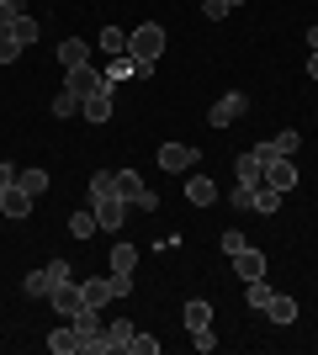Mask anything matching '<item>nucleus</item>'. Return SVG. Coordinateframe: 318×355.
I'll use <instances>...</instances> for the list:
<instances>
[{"label":"nucleus","mask_w":318,"mask_h":355,"mask_svg":"<svg viewBox=\"0 0 318 355\" xmlns=\"http://www.w3.org/2000/svg\"><path fill=\"white\" fill-rule=\"evenodd\" d=\"M27 11V6H21V0H0V32H11L16 27V16Z\"/></svg>","instance_id":"obj_34"},{"label":"nucleus","mask_w":318,"mask_h":355,"mask_svg":"<svg viewBox=\"0 0 318 355\" xmlns=\"http://www.w3.org/2000/svg\"><path fill=\"white\" fill-rule=\"evenodd\" d=\"M69 324L80 329V340H85V334H96V329H101V308H91V302H80L75 313H69Z\"/></svg>","instance_id":"obj_21"},{"label":"nucleus","mask_w":318,"mask_h":355,"mask_svg":"<svg viewBox=\"0 0 318 355\" xmlns=\"http://www.w3.org/2000/svg\"><path fill=\"white\" fill-rule=\"evenodd\" d=\"M233 270H239V282H255V276H265V254L244 244V250L233 254Z\"/></svg>","instance_id":"obj_13"},{"label":"nucleus","mask_w":318,"mask_h":355,"mask_svg":"<svg viewBox=\"0 0 318 355\" xmlns=\"http://www.w3.org/2000/svg\"><path fill=\"white\" fill-rule=\"evenodd\" d=\"M91 212H96V223H101L106 234H117V228H122V218H127V202H122V196H117V186H112V191L91 196Z\"/></svg>","instance_id":"obj_3"},{"label":"nucleus","mask_w":318,"mask_h":355,"mask_svg":"<svg viewBox=\"0 0 318 355\" xmlns=\"http://www.w3.org/2000/svg\"><path fill=\"white\" fill-rule=\"evenodd\" d=\"M96 228H101V223H96L91 207H85V212H69V234H75V239H91Z\"/></svg>","instance_id":"obj_28"},{"label":"nucleus","mask_w":318,"mask_h":355,"mask_svg":"<svg viewBox=\"0 0 318 355\" xmlns=\"http://www.w3.org/2000/svg\"><path fill=\"white\" fill-rule=\"evenodd\" d=\"M48 302H53V308H59L64 318H69V313H75L80 302H85V297H80V282H75V276H69V282H59L53 292H48Z\"/></svg>","instance_id":"obj_10"},{"label":"nucleus","mask_w":318,"mask_h":355,"mask_svg":"<svg viewBox=\"0 0 318 355\" xmlns=\"http://www.w3.org/2000/svg\"><path fill=\"white\" fill-rule=\"evenodd\" d=\"M265 318H271V324H297V297L276 292V297H271V308H265Z\"/></svg>","instance_id":"obj_18"},{"label":"nucleus","mask_w":318,"mask_h":355,"mask_svg":"<svg viewBox=\"0 0 318 355\" xmlns=\"http://www.w3.org/2000/svg\"><path fill=\"white\" fill-rule=\"evenodd\" d=\"M21 59V43H16L11 32H0V64H16Z\"/></svg>","instance_id":"obj_37"},{"label":"nucleus","mask_w":318,"mask_h":355,"mask_svg":"<svg viewBox=\"0 0 318 355\" xmlns=\"http://www.w3.org/2000/svg\"><path fill=\"white\" fill-rule=\"evenodd\" d=\"M127 74H138V64H133V59H127V53H117V59L106 64V85L117 90V80H127Z\"/></svg>","instance_id":"obj_27"},{"label":"nucleus","mask_w":318,"mask_h":355,"mask_svg":"<svg viewBox=\"0 0 318 355\" xmlns=\"http://www.w3.org/2000/svg\"><path fill=\"white\" fill-rule=\"evenodd\" d=\"M6 186H16V164L0 159V191H6Z\"/></svg>","instance_id":"obj_41"},{"label":"nucleus","mask_w":318,"mask_h":355,"mask_svg":"<svg viewBox=\"0 0 318 355\" xmlns=\"http://www.w3.org/2000/svg\"><path fill=\"white\" fill-rule=\"evenodd\" d=\"M80 117H85V122H112V90L85 96V101H80Z\"/></svg>","instance_id":"obj_14"},{"label":"nucleus","mask_w":318,"mask_h":355,"mask_svg":"<svg viewBox=\"0 0 318 355\" xmlns=\"http://www.w3.org/2000/svg\"><path fill=\"white\" fill-rule=\"evenodd\" d=\"M297 148H303V138L287 128V133H276V138H265V144H255V159H260V164H271V159H292Z\"/></svg>","instance_id":"obj_5"},{"label":"nucleus","mask_w":318,"mask_h":355,"mask_svg":"<svg viewBox=\"0 0 318 355\" xmlns=\"http://www.w3.org/2000/svg\"><path fill=\"white\" fill-rule=\"evenodd\" d=\"M85 355H117V350H112V334H106V329L85 334Z\"/></svg>","instance_id":"obj_31"},{"label":"nucleus","mask_w":318,"mask_h":355,"mask_svg":"<svg viewBox=\"0 0 318 355\" xmlns=\"http://www.w3.org/2000/svg\"><path fill=\"white\" fill-rule=\"evenodd\" d=\"M64 90H75L80 101H85V96H96V90H112V85H106V74H101V69H91V64H75V69H69V80H64Z\"/></svg>","instance_id":"obj_6"},{"label":"nucleus","mask_w":318,"mask_h":355,"mask_svg":"<svg viewBox=\"0 0 318 355\" xmlns=\"http://www.w3.org/2000/svg\"><path fill=\"white\" fill-rule=\"evenodd\" d=\"M112 180H117V196L127 202V207H138V212H154V207H159V196L138 180V170H112Z\"/></svg>","instance_id":"obj_2"},{"label":"nucleus","mask_w":318,"mask_h":355,"mask_svg":"<svg viewBox=\"0 0 318 355\" xmlns=\"http://www.w3.org/2000/svg\"><path fill=\"white\" fill-rule=\"evenodd\" d=\"M59 64H64V69H75V64H91V43H80V37H64V43H59Z\"/></svg>","instance_id":"obj_20"},{"label":"nucleus","mask_w":318,"mask_h":355,"mask_svg":"<svg viewBox=\"0 0 318 355\" xmlns=\"http://www.w3.org/2000/svg\"><path fill=\"white\" fill-rule=\"evenodd\" d=\"M265 186H276V191L287 196L292 186H297V170H292V159H271V164H265Z\"/></svg>","instance_id":"obj_15"},{"label":"nucleus","mask_w":318,"mask_h":355,"mask_svg":"<svg viewBox=\"0 0 318 355\" xmlns=\"http://www.w3.org/2000/svg\"><path fill=\"white\" fill-rule=\"evenodd\" d=\"M271 297H276V286L265 282V276H255V282H244V302H249L255 313H265V308H271Z\"/></svg>","instance_id":"obj_16"},{"label":"nucleus","mask_w":318,"mask_h":355,"mask_svg":"<svg viewBox=\"0 0 318 355\" xmlns=\"http://www.w3.org/2000/svg\"><path fill=\"white\" fill-rule=\"evenodd\" d=\"M127 350H133V355H159V340H154V334H143V329H138V334H133V345H127Z\"/></svg>","instance_id":"obj_35"},{"label":"nucleus","mask_w":318,"mask_h":355,"mask_svg":"<svg viewBox=\"0 0 318 355\" xmlns=\"http://www.w3.org/2000/svg\"><path fill=\"white\" fill-rule=\"evenodd\" d=\"M106 334H112V350H127V345H133V334H138V324L133 318H117V324H106Z\"/></svg>","instance_id":"obj_25"},{"label":"nucleus","mask_w":318,"mask_h":355,"mask_svg":"<svg viewBox=\"0 0 318 355\" xmlns=\"http://www.w3.org/2000/svg\"><path fill=\"white\" fill-rule=\"evenodd\" d=\"M191 350H202V355L218 350V334H212V329H197V334H191Z\"/></svg>","instance_id":"obj_39"},{"label":"nucleus","mask_w":318,"mask_h":355,"mask_svg":"<svg viewBox=\"0 0 318 355\" xmlns=\"http://www.w3.org/2000/svg\"><path fill=\"white\" fill-rule=\"evenodd\" d=\"M308 48H313V53H318V27H308Z\"/></svg>","instance_id":"obj_42"},{"label":"nucleus","mask_w":318,"mask_h":355,"mask_svg":"<svg viewBox=\"0 0 318 355\" xmlns=\"http://www.w3.org/2000/svg\"><path fill=\"white\" fill-rule=\"evenodd\" d=\"M244 112H249V96H244V90H228V96H218V101H212L207 122H212V128H233Z\"/></svg>","instance_id":"obj_4"},{"label":"nucleus","mask_w":318,"mask_h":355,"mask_svg":"<svg viewBox=\"0 0 318 355\" xmlns=\"http://www.w3.org/2000/svg\"><path fill=\"white\" fill-rule=\"evenodd\" d=\"M96 43L117 59V53H127V32H122V27H101V37H96Z\"/></svg>","instance_id":"obj_26"},{"label":"nucleus","mask_w":318,"mask_h":355,"mask_svg":"<svg viewBox=\"0 0 318 355\" xmlns=\"http://www.w3.org/2000/svg\"><path fill=\"white\" fill-rule=\"evenodd\" d=\"M165 27H159V21H143V27H133L127 32V59L138 64V74H149L154 64H159V53H165Z\"/></svg>","instance_id":"obj_1"},{"label":"nucleus","mask_w":318,"mask_h":355,"mask_svg":"<svg viewBox=\"0 0 318 355\" xmlns=\"http://www.w3.org/2000/svg\"><path fill=\"white\" fill-rule=\"evenodd\" d=\"M112 276V292L117 297H133V270H106Z\"/></svg>","instance_id":"obj_36"},{"label":"nucleus","mask_w":318,"mask_h":355,"mask_svg":"<svg viewBox=\"0 0 318 355\" xmlns=\"http://www.w3.org/2000/svg\"><path fill=\"white\" fill-rule=\"evenodd\" d=\"M181 318H186V334H197V329H212V302L207 297H191L181 308Z\"/></svg>","instance_id":"obj_11"},{"label":"nucleus","mask_w":318,"mask_h":355,"mask_svg":"<svg viewBox=\"0 0 318 355\" xmlns=\"http://www.w3.org/2000/svg\"><path fill=\"white\" fill-rule=\"evenodd\" d=\"M48 350H53V355H85V340H80L75 324H64V329H53V334H48Z\"/></svg>","instance_id":"obj_8"},{"label":"nucleus","mask_w":318,"mask_h":355,"mask_svg":"<svg viewBox=\"0 0 318 355\" xmlns=\"http://www.w3.org/2000/svg\"><path fill=\"white\" fill-rule=\"evenodd\" d=\"M202 154L191 144H159V170H191Z\"/></svg>","instance_id":"obj_7"},{"label":"nucleus","mask_w":318,"mask_h":355,"mask_svg":"<svg viewBox=\"0 0 318 355\" xmlns=\"http://www.w3.org/2000/svg\"><path fill=\"white\" fill-rule=\"evenodd\" d=\"M308 74H313V80H318V53H308Z\"/></svg>","instance_id":"obj_43"},{"label":"nucleus","mask_w":318,"mask_h":355,"mask_svg":"<svg viewBox=\"0 0 318 355\" xmlns=\"http://www.w3.org/2000/svg\"><path fill=\"white\" fill-rule=\"evenodd\" d=\"M233 207H239V212H255V186H233Z\"/></svg>","instance_id":"obj_38"},{"label":"nucleus","mask_w":318,"mask_h":355,"mask_svg":"<svg viewBox=\"0 0 318 355\" xmlns=\"http://www.w3.org/2000/svg\"><path fill=\"white\" fill-rule=\"evenodd\" d=\"M11 37H16L21 48H27V43H37V21H32V16L21 11V16H16V27H11Z\"/></svg>","instance_id":"obj_30"},{"label":"nucleus","mask_w":318,"mask_h":355,"mask_svg":"<svg viewBox=\"0 0 318 355\" xmlns=\"http://www.w3.org/2000/svg\"><path fill=\"white\" fill-rule=\"evenodd\" d=\"M233 6H244V0H202V16H207V21H223Z\"/></svg>","instance_id":"obj_33"},{"label":"nucleus","mask_w":318,"mask_h":355,"mask_svg":"<svg viewBox=\"0 0 318 355\" xmlns=\"http://www.w3.org/2000/svg\"><path fill=\"white\" fill-rule=\"evenodd\" d=\"M244 250V234H239V228H228V234H223V254H239Z\"/></svg>","instance_id":"obj_40"},{"label":"nucleus","mask_w":318,"mask_h":355,"mask_svg":"<svg viewBox=\"0 0 318 355\" xmlns=\"http://www.w3.org/2000/svg\"><path fill=\"white\" fill-rule=\"evenodd\" d=\"M186 196H191V207H212V202H218V186H212L207 175H191L186 180Z\"/></svg>","instance_id":"obj_19"},{"label":"nucleus","mask_w":318,"mask_h":355,"mask_svg":"<svg viewBox=\"0 0 318 355\" xmlns=\"http://www.w3.org/2000/svg\"><path fill=\"white\" fill-rule=\"evenodd\" d=\"M233 170H239V186H260V180H265V164L255 159V148H249V154H239V164H233Z\"/></svg>","instance_id":"obj_22"},{"label":"nucleus","mask_w":318,"mask_h":355,"mask_svg":"<svg viewBox=\"0 0 318 355\" xmlns=\"http://www.w3.org/2000/svg\"><path fill=\"white\" fill-rule=\"evenodd\" d=\"M106 260H112V270H133V266H138V244H127V239H117Z\"/></svg>","instance_id":"obj_24"},{"label":"nucleus","mask_w":318,"mask_h":355,"mask_svg":"<svg viewBox=\"0 0 318 355\" xmlns=\"http://www.w3.org/2000/svg\"><path fill=\"white\" fill-rule=\"evenodd\" d=\"M80 112V96L75 90H59V96H53V117H75Z\"/></svg>","instance_id":"obj_32"},{"label":"nucleus","mask_w":318,"mask_h":355,"mask_svg":"<svg viewBox=\"0 0 318 355\" xmlns=\"http://www.w3.org/2000/svg\"><path fill=\"white\" fill-rule=\"evenodd\" d=\"M53 286H59V276H53V266H43V270H27L21 292H27V297H48Z\"/></svg>","instance_id":"obj_17"},{"label":"nucleus","mask_w":318,"mask_h":355,"mask_svg":"<svg viewBox=\"0 0 318 355\" xmlns=\"http://www.w3.org/2000/svg\"><path fill=\"white\" fill-rule=\"evenodd\" d=\"M80 297H85L91 308H106V302H117V292H112V276H91V282H80Z\"/></svg>","instance_id":"obj_12"},{"label":"nucleus","mask_w":318,"mask_h":355,"mask_svg":"<svg viewBox=\"0 0 318 355\" xmlns=\"http://www.w3.org/2000/svg\"><path fill=\"white\" fill-rule=\"evenodd\" d=\"M0 218H32V196L21 186H6L0 191Z\"/></svg>","instance_id":"obj_9"},{"label":"nucleus","mask_w":318,"mask_h":355,"mask_svg":"<svg viewBox=\"0 0 318 355\" xmlns=\"http://www.w3.org/2000/svg\"><path fill=\"white\" fill-rule=\"evenodd\" d=\"M276 207H281V191H276V186H265V180H260V186H255V212H265V218H271Z\"/></svg>","instance_id":"obj_29"},{"label":"nucleus","mask_w":318,"mask_h":355,"mask_svg":"<svg viewBox=\"0 0 318 355\" xmlns=\"http://www.w3.org/2000/svg\"><path fill=\"white\" fill-rule=\"evenodd\" d=\"M16 186H21L27 196H43L53 180H48V170H16Z\"/></svg>","instance_id":"obj_23"}]
</instances>
